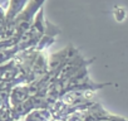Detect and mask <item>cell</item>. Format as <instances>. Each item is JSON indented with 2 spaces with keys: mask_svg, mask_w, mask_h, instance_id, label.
<instances>
[{
  "mask_svg": "<svg viewBox=\"0 0 128 121\" xmlns=\"http://www.w3.org/2000/svg\"><path fill=\"white\" fill-rule=\"evenodd\" d=\"M44 2L45 0H30V2L25 5V8L16 15L13 24L15 27V30H16L18 35H20L22 33H24L25 30L29 29V27L32 25L35 15L42 9Z\"/></svg>",
  "mask_w": 128,
  "mask_h": 121,
  "instance_id": "cell-1",
  "label": "cell"
},
{
  "mask_svg": "<svg viewBox=\"0 0 128 121\" xmlns=\"http://www.w3.org/2000/svg\"><path fill=\"white\" fill-rule=\"evenodd\" d=\"M9 8L8 12L5 13V24L13 23L16 15L25 8L28 4V0H9Z\"/></svg>",
  "mask_w": 128,
  "mask_h": 121,
  "instance_id": "cell-2",
  "label": "cell"
},
{
  "mask_svg": "<svg viewBox=\"0 0 128 121\" xmlns=\"http://www.w3.org/2000/svg\"><path fill=\"white\" fill-rule=\"evenodd\" d=\"M12 101L15 103V105H19V103H23L25 102V100L29 97L28 96V90L26 88H23V87H16L13 92H12Z\"/></svg>",
  "mask_w": 128,
  "mask_h": 121,
  "instance_id": "cell-3",
  "label": "cell"
},
{
  "mask_svg": "<svg viewBox=\"0 0 128 121\" xmlns=\"http://www.w3.org/2000/svg\"><path fill=\"white\" fill-rule=\"evenodd\" d=\"M45 67H46V63H45V60L42 55H39L35 60H34V65H33V71L34 73L36 75H40L45 71Z\"/></svg>",
  "mask_w": 128,
  "mask_h": 121,
  "instance_id": "cell-4",
  "label": "cell"
},
{
  "mask_svg": "<svg viewBox=\"0 0 128 121\" xmlns=\"http://www.w3.org/2000/svg\"><path fill=\"white\" fill-rule=\"evenodd\" d=\"M4 70H5V68H4L3 66H0V78H2V76H3V75L6 72V71H4Z\"/></svg>",
  "mask_w": 128,
  "mask_h": 121,
  "instance_id": "cell-5",
  "label": "cell"
},
{
  "mask_svg": "<svg viewBox=\"0 0 128 121\" xmlns=\"http://www.w3.org/2000/svg\"><path fill=\"white\" fill-rule=\"evenodd\" d=\"M6 0H0V4H3V3H5Z\"/></svg>",
  "mask_w": 128,
  "mask_h": 121,
  "instance_id": "cell-6",
  "label": "cell"
},
{
  "mask_svg": "<svg viewBox=\"0 0 128 121\" xmlns=\"http://www.w3.org/2000/svg\"><path fill=\"white\" fill-rule=\"evenodd\" d=\"M0 106H2V93H0Z\"/></svg>",
  "mask_w": 128,
  "mask_h": 121,
  "instance_id": "cell-7",
  "label": "cell"
},
{
  "mask_svg": "<svg viewBox=\"0 0 128 121\" xmlns=\"http://www.w3.org/2000/svg\"><path fill=\"white\" fill-rule=\"evenodd\" d=\"M0 121H2V120H0Z\"/></svg>",
  "mask_w": 128,
  "mask_h": 121,
  "instance_id": "cell-8",
  "label": "cell"
}]
</instances>
